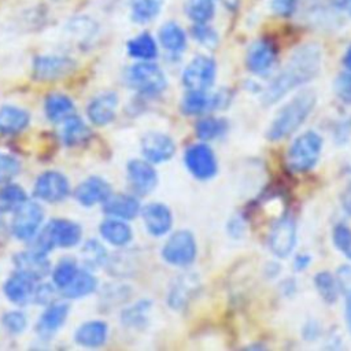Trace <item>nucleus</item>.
Here are the masks:
<instances>
[{
    "label": "nucleus",
    "mask_w": 351,
    "mask_h": 351,
    "mask_svg": "<svg viewBox=\"0 0 351 351\" xmlns=\"http://www.w3.org/2000/svg\"><path fill=\"white\" fill-rule=\"evenodd\" d=\"M228 122L226 119L222 118H203L200 121H197L195 130H196V136L203 140V141H210L214 138H218L221 136H223L228 132Z\"/></svg>",
    "instance_id": "2f4dec72"
},
{
    "label": "nucleus",
    "mask_w": 351,
    "mask_h": 351,
    "mask_svg": "<svg viewBox=\"0 0 351 351\" xmlns=\"http://www.w3.org/2000/svg\"><path fill=\"white\" fill-rule=\"evenodd\" d=\"M336 8L347 12L351 16V0H333Z\"/></svg>",
    "instance_id": "8fccbe9b"
},
{
    "label": "nucleus",
    "mask_w": 351,
    "mask_h": 351,
    "mask_svg": "<svg viewBox=\"0 0 351 351\" xmlns=\"http://www.w3.org/2000/svg\"><path fill=\"white\" fill-rule=\"evenodd\" d=\"M158 36L160 45L170 52H182L186 47V34L176 22L165 23Z\"/></svg>",
    "instance_id": "cd10ccee"
},
{
    "label": "nucleus",
    "mask_w": 351,
    "mask_h": 351,
    "mask_svg": "<svg viewBox=\"0 0 351 351\" xmlns=\"http://www.w3.org/2000/svg\"><path fill=\"white\" fill-rule=\"evenodd\" d=\"M117 106H118L117 95L112 92H107L92 99L86 112L92 123L97 126H104L114 119Z\"/></svg>",
    "instance_id": "412c9836"
},
{
    "label": "nucleus",
    "mask_w": 351,
    "mask_h": 351,
    "mask_svg": "<svg viewBox=\"0 0 351 351\" xmlns=\"http://www.w3.org/2000/svg\"><path fill=\"white\" fill-rule=\"evenodd\" d=\"M106 258H107L106 250L99 241L89 240L84 244L82 259L88 269H95V267L101 266L106 262Z\"/></svg>",
    "instance_id": "4c0bfd02"
},
{
    "label": "nucleus",
    "mask_w": 351,
    "mask_h": 351,
    "mask_svg": "<svg viewBox=\"0 0 351 351\" xmlns=\"http://www.w3.org/2000/svg\"><path fill=\"white\" fill-rule=\"evenodd\" d=\"M298 7V0H270V10L273 14L281 18H289L293 15Z\"/></svg>",
    "instance_id": "c03bdc74"
},
{
    "label": "nucleus",
    "mask_w": 351,
    "mask_h": 351,
    "mask_svg": "<svg viewBox=\"0 0 351 351\" xmlns=\"http://www.w3.org/2000/svg\"><path fill=\"white\" fill-rule=\"evenodd\" d=\"M100 234L101 237L117 247H122L126 245L130 240H132V228L126 223L125 219H119V218H108L106 221H103L100 223Z\"/></svg>",
    "instance_id": "393cba45"
},
{
    "label": "nucleus",
    "mask_w": 351,
    "mask_h": 351,
    "mask_svg": "<svg viewBox=\"0 0 351 351\" xmlns=\"http://www.w3.org/2000/svg\"><path fill=\"white\" fill-rule=\"evenodd\" d=\"M185 11L195 23H207L215 14L214 0H188Z\"/></svg>",
    "instance_id": "c9c22d12"
},
{
    "label": "nucleus",
    "mask_w": 351,
    "mask_h": 351,
    "mask_svg": "<svg viewBox=\"0 0 351 351\" xmlns=\"http://www.w3.org/2000/svg\"><path fill=\"white\" fill-rule=\"evenodd\" d=\"M108 336V326L104 321H88L82 324L74 335V340L77 344L82 347H100L106 343Z\"/></svg>",
    "instance_id": "b1692460"
},
{
    "label": "nucleus",
    "mask_w": 351,
    "mask_h": 351,
    "mask_svg": "<svg viewBox=\"0 0 351 351\" xmlns=\"http://www.w3.org/2000/svg\"><path fill=\"white\" fill-rule=\"evenodd\" d=\"M14 263L16 271L33 278L34 281H40L45 278L51 271V263L47 258V254L29 250L22 251L14 256Z\"/></svg>",
    "instance_id": "f3484780"
},
{
    "label": "nucleus",
    "mask_w": 351,
    "mask_h": 351,
    "mask_svg": "<svg viewBox=\"0 0 351 351\" xmlns=\"http://www.w3.org/2000/svg\"><path fill=\"white\" fill-rule=\"evenodd\" d=\"M341 204H343V210L351 215V188H348L341 197Z\"/></svg>",
    "instance_id": "09e8293b"
},
{
    "label": "nucleus",
    "mask_w": 351,
    "mask_h": 351,
    "mask_svg": "<svg viewBox=\"0 0 351 351\" xmlns=\"http://www.w3.org/2000/svg\"><path fill=\"white\" fill-rule=\"evenodd\" d=\"M322 144V137L314 130L299 134L288 148V167L295 173H304L311 170L319 159Z\"/></svg>",
    "instance_id": "20e7f679"
},
{
    "label": "nucleus",
    "mask_w": 351,
    "mask_h": 351,
    "mask_svg": "<svg viewBox=\"0 0 351 351\" xmlns=\"http://www.w3.org/2000/svg\"><path fill=\"white\" fill-rule=\"evenodd\" d=\"M44 219V210L37 202L26 200L14 211L11 230L19 240H32L40 230Z\"/></svg>",
    "instance_id": "0eeeda50"
},
{
    "label": "nucleus",
    "mask_w": 351,
    "mask_h": 351,
    "mask_svg": "<svg viewBox=\"0 0 351 351\" xmlns=\"http://www.w3.org/2000/svg\"><path fill=\"white\" fill-rule=\"evenodd\" d=\"M128 53L137 60H152L158 55V45L149 33H141L128 43Z\"/></svg>",
    "instance_id": "c756f323"
},
{
    "label": "nucleus",
    "mask_w": 351,
    "mask_h": 351,
    "mask_svg": "<svg viewBox=\"0 0 351 351\" xmlns=\"http://www.w3.org/2000/svg\"><path fill=\"white\" fill-rule=\"evenodd\" d=\"M333 89L336 96L341 101L351 103V71L350 70H346L336 77Z\"/></svg>",
    "instance_id": "37998d69"
},
{
    "label": "nucleus",
    "mask_w": 351,
    "mask_h": 351,
    "mask_svg": "<svg viewBox=\"0 0 351 351\" xmlns=\"http://www.w3.org/2000/svg\"><path fill=\"white\" fill-rule=\"evenodd\" d=\"M143 221L145 229L152 236H163L166 234L173 225V215L167 206L162 203H149L144 208H141Z\"/></svg>",
    "instance_id": "6ab92c4d"
},
{
    "label": "nucleus",
    "mask_w": 351,
    "mask_h": 351,
    "mask_svg": "<svg viewBox=\"0 0 351 351\" xmlns=\"http://www.w3.org/2000/svg\"><path fill=\"white\" fill-rule=\"evenodd\" d=\"M81 237L82 229L78 223L70 219H52L33 237V250L47 254L55 247L70 248L77 245Z\"/></svg>",
    "instance_id": "7ed1b4c3"
},
{
    "label": "nucleus",
    "mask_w": 351,
    "mask_h": 351,
    "mask_svg": "<svg viewBox=\"0 0 351 351\" xmlns=\"http://www.w3.org/2000/svg\"><path fill=\"white\" fill-rule=\"evenodd\" d=\"M111 193H112L111 186L106 180L97 176H92L84 180L75 188L74 197L80 204L85 207H90L99 203H104L111 196Z\"/></svg>",
    "instance_id": "a211bd4d"
},
{
    "label": "nucleus",
    "mask_w": 351,
    "mask_h": 351,
    "mask_svg": "<svg viewBox=\"0 0 351 351\" xmlns=\"http://www.w3.org/2000/svg\"><path fill=\"white\" fill-rule=\"evenodd\" d=\"M7 299L15 304H25L33 300L36 291V281L19 271L14 273L7 278L3 287Z\"/></svg>",
    "instance_id": "aec40b11"
},
{
    "label": "nucleus",
    "mask_w": 351,
    "mask_h": 351,
    "mask_svg": "<svg viewBox=\"0 0 351 351\" xmlns=\"http://www.w3.org/2000/svg\"><path fill=\"white\" fill-rule=\"evenodd\" d=\"M97 287V278L89 270H78L73 281L63 288V295L69 299H80L92 293Z\"/></svg>",
    "instance_id": "c85d7f7f"
},
{
    "label": "nucleus",
    "mask_w": 351,
    "mask_h": 351,
    "mask_svg": "<svg viewBox=\"0 0 351 351\" xmlns=\"http://www.w3.org/2000/svg\"><path fill=\"white\" fill-rule=\"evenodd\" d=\"M141 151L148 162L162 163L173 158L176 154V144L170 136L159 132H151L143 137Z\"/></svg>",
    "instance_id": "dca6fc26"
},
{
    "label": "nucleus",
    "mask_w": 351,
    "mask_h": 351,
    "mask_svg": "<svg viewBox=\"0 0 351 351\" xmlns=\"http://www.w3.org/2000/svg\"><path fill=\"white\" fill-rule=\"evenodd\" d=\"M223 93H210L207 90H188L181 101V110L186 115H202L214 111L225 104Z\"/></svg>",
    "instance_id": "4468645a"
},
{
    "label": "nucleus",
    "mask_w": 351,
    "mask_h": 351,
    "mask_svg": "<svg viewBox=\"0 0 351 351\" xmlns=\"http://www.w3.org/2000/svg\"><path fill=\"white\" fill-rule=\"evenodd\" d=\"M267 243L276 256H289L296 244V223L293 218L285 215L284 218L278 219L269 233Z\"/></svg>",
    "instance_id": "9d476101"
},
{
    "label": "nucleus",
    "mask_w": 351,
    "mask_h": 351,
    "mask_svg": "<svg viewBox=\"0 0 351 351\" xmlns=\"http://www.w3.org/2000/svg\"><path fill=\"white\" fill-rule=\"evenodd\" d=\"M163 0H133L130 4L132 19L137 23L151 22L162 10Z\"/></svg>",
    "instance_id": "72a5a7b5"
},
{
    "label": "nucleus",
    "mask_w": 351,
    "mask_h": 351,
    "mask_svg": "<svg viewBox=\"0 0 351 351\" xmlns=\"http://www.w3.org/2000/svg\"><path fill=\"white\" fill-rule=\"evenodd\" d=\"M276 58V45L267 38H258L250 45L247 51L245 66L252 74L263 75L271 70Z\"/></svg>",
    "instance_id": "f8f14e48"
},
{
    "label": "nucleus",
    "mask_w": 351,
    "mask_h": 351,
    "mask_svg": "<svg viewBox=\"0 0 351 351\" xmlns=\"http://www.w3.org/2000/svg\"><path fill=\"white\" fill-rule=\"evenodd\" d=\"M53 295H55V291L51 284H41L36 287L33 300L40 304H49L53 302Z\"/></svg>",
    "instance_id": "49530a36"
},
{
    "label": "nucleus",
    "mask_w": 351,
    "mask_h": 351,
    "mask_svg": "<svg viewBox=\"0 0 351 351\" xmlns=\"http://www.w3.org/2000/svg\"><path fill=\"white\" fill-rule=\"evenodd\" d=\"M223 7H226L228 10H236L239 7L240 0H218Z\"/></svg>",
    "instance_id": "3c124183"
},
{
    "label": "nucleus",
    "mask_w": 351,
    "mask_h": 351,
    "mask_svg": "<svg viewBox=\"0 0 351 351\" xmlns=\"http://www.w3.org/2000/svg\"><path fill=\"white\" fill-rule=\"evenodd\" d=\"M322 53L318 45L304 44L295 49L285 67L270 81L262 93V103L271 106L291 90L310 82L319 73Z\"/></svg>",
    "instance_id": "f257e3e1"
},
{
    "label": "nucleus",
    "mask_w": 351,
    "mask_h": 351,
    "mask_svg": "<svg viewBox=\"0 0 351 351\" xmlns=\"http://www.w3.org/2000/svg\"><path fill=\"white\" fill-rule=\"evenodd\" d=\"M336 280L340 288V293L351 300V265L340 266L336 271Z\"/></svg>",
    "instance_id": "a18cd8bd"
},
{
    "label": "nucleus",
    "mask_w": 351,
    "mask_h": 351,
    "mask_svg": "<svg viewBox=\"0 0 351 351\" xmlns=\"http://www.w3.org/2000/svg\"><path fill=\"white\" fill-rule=\"evenodd\" d=\"M310 262H311L310 255H307V254H299V255H296V258H295V261H293V267L300 271V270L307 269L308 265H310Z\"/></svg>",
    "instance_id": "de8ad7c7"
},
{
    "label": "nucleus",
    "mask_w": 351,
    "mask_h": 351,
    "mask_svg": "<svg viewBox=\"0 0 351 351\" xmlns=\"http://www.w3.org/2000/svg\"><path fill=\"white\" fill-rule=\"evenodd\" d=\"M90 136V130L86 126V123L78 118L77 115H71L67 119L63 121V129H62V140L67 145H78L86 141V138Z\"/></svg>",
    "instance_id": "7c9ffc66"
},
{
    "label": "nucleus",
    "mask_w": 351,
    "mask_h": 351,
    "mask_svg": "<svg viewBox=\"0 0 351 351\" xmlns=\"http://www.w3.org/2000/svg\"><path fill=\"white\" fill-rule=\"evenodd\" d=\"M21 171L19 160L10 155L0 152V185L8 184L12 178H15Z\"/></svg>",
    "instance_id": "58836bf2"
},
{
    "label": "nucleus",
    "mask_w": 351,
    "mask_h": 351,
    "mask_svg": "<svg viewBox=\"0 0 351 351\" xmlns=\"http://www.w3.org/2000/svg\"><path fill=\"white\" fill-rule=\"evenodd\" d=\"M77 273H78V267H77L75 261H73L70 258H64L53 269L52 281L58 288L63 289L73 281V278L75 277Z\"/></svg>",
    "instance_id": "e433bc0d"
},
{
    "label": "nucleus",
    "mask_w": 351,
    "mask_h": 351,
    "mask_svg": "<svg viewBox=\"0 0 351 351\" xmlns=\"http://www.w3.org/2000/svg\"><path fill=\"white\" fill-rule=\"evenodd\" d=\"M3 326L12 335L22 333L27 326V318L22 311L12 310L3 315Z\"/></svg>",
    "instance_id": "a19ab883"
},
{
    "label": "nucleus",
    "mask_w": 351,
    "mask_h": 351,
    "mask_svg": "<svg viewBox=\"0 0 351 351\" xmlns=\"http://www.w3.org/2000/svg\"><path fill=\"white\" fill-rule=\"evenodd\" d=\"M192 36L195 37L196 41H199L202 45L207 48H213L218 43L217 32L207 23H195L192 29Z\"/></svg>",
    "instance_id": "79ce46f5"
},
{
    "label": "nucleus",
    "mask_w": 351,
    "mask_h": 351,
    "mask_svg": "<svg viewBox=\"0 0 351 351\" xmlns=\"http://www.w3.org/2000/svg\"><path fill=\"white\" fill-rule=\"evenodd\" d=\"M128 181L130 188L137 195L152 192L158 184V174L151 162L147 159H133L126 167Z\"/></svg>",
    "instance_id": "ddd939ff"
},
{
    "label": "nucleus",
    "mask_w": 351,
    "mask_h": 351,
    "mask_svg": "<svg viewBox=\"0 0 351 351\" xmlns=\"http://www.w3.org/2000/svg\"><path fill=\"white\" fill-rule=\"evenodd\" d=\"M347 317H348V324L351 328V300H348V308H347Z\"/></svg>",
    "instance_id": "864d4df0"
},
{
    "label": "nucleus",
    "mask_w": 351,
    "mask_h": 351,
    "mask_svg": "<svg viewBox=\"0 0 351 351\" xmlns=\"http://www.w3.org/2000/svg\"><path fill=\"white\" fill-rule=\"evenodd\" d=\"M185 166L197 180H210L218 171V163L214 151L206 143L191 145L185 151Z\"/></svg>",
    "instance_id": "1a4fd4ad"
},
{
    "label": "nucleus",
    "mask_w": 351,
    "mask_h": 351,
    "mask_svg": "<svg viewBox=\"0 0 351 351\" xmlns=\"http://www.w3.org/2000/svg\"><path fill=\"white\" fill-rule=\"evenodd\" d=\"M75 63L66 56H38L33 64V74L40 81H55L73 71Z\"/></svg>",
    "instance_id": "2eb2a0df"
},
{
    "label": "nucleus",
    "mask_w": 351,
    "mask_h": 351,
    "mask_svg": "<svg viewBox=\"0 0 351 351\" xmlns=\"http://www.w3.org/2000/svg\"><path fill=\"white\" fill-rule=\"evenodd\" d=\"M27 200L26 192L15 184H4L0 188V214L15 211Z\"/></svg>",
    "instance_id": "473e14b6"
},
{
    "label": "nucleus",
    "mask_w": 351,
    "mask_h": 351,
    "mask_svg": "<svg viewBox=\"0 0 351 351\" xmlns=\"http://www.w3.org/2000/svg\"><path fill=\"white\" fill-rule=\"evenodd\" d=\"M140 210V202L134 196L125 193H111V196L103 203V211L106 214L125 221L133 219L136 215H138Z\"/></svg>",
    "instance_id": "4be33fe9"
},
{
    "label": "nucleus",
    "mask_w": 351,
    "mask_h": 351,
    "mask_svg": "<svg viewBox=\"0 0 351 351\" xmlns=\"http://www.w3.org/2000/svg\"><path fill=\"white\" fill-rule=\"evenodd\" d=\"M128 84L143 95H158L165 90L167 81L163 70L151 60H140L128 70Z\"/></svg>",
    "instance_id": "39448f33"
},
{
    "label": "nucleus",
    "mask_w": 351,
    "mask_h": 351,
    "mask_svg": "<svg viewBox=\"0 0 351 351\" xmlns=\"http://www.w3.org/2000/svg\"><path fill=\"white\" fill-rule=\"evenodd\" d=\"M69 304L63 302H52L41 314L37 322V332L43 336H49L63 326L69 315Z\"/></svg>",
    "instance_id": "5701e85b"
},
{
    "label": "nucleus",
    "mask_w": 351,
    "mask_h": 351,
    "mask_svg": "<svg viewBox=\"0 0 351 351\" xmlns=\"http://www.w3.org/2000/svg\"><path fill=\"white\" fill-rule=\"evenodd\" d=\"M332 240L337 251L351 259V229L344 223L336 225L332 232Z\"/></svg>",
    "instance_id": "ea45409f"
},
{
    "label": "nucleus",
    "mask_w": 351,
    "mask_h": 351,
    "mask_svg": "<svg viewBox=\"0 0 351 351\" xmlns=\"http://www.w3.org/2000/svg\"><path fill=\"white\" fill-rule=\"evenodd\" d=\"M317 103L314 90L304 89L288 100L276 114L267 128L266 137L270 141H278L293 134L313 112Z\"/></svg>",
    "instance_id": "f03ea898"
},
{
    "label": "nucleus",
    "mask_w": 351,
    "mask_h": 351,
    "mask_svg": "<svg viewBox=\"0 0 351 351\" xmlns=\"http://www.w3.org/2000/svg\"><path fill=\"white\" fill-rule=\"evenodd\" d=\"M197 254L195 236L186 230L174 232L163 245L162 255L165 261L173 266H188L191 265Z\"/></svg>",
    "instance_id": "423d86ee"
},
{
    "label": "nucleus",
    "mask_w": 351,
    "mask_h": 351,
    "mask_svg": "<svg viewBox=\"0 0 351 351\" xmlns=\"http://www.w3.org/2000/svg\"><path fill=\"white\" fill-rule=\"evenodd\" d=\"M343 64L346 66L347 70L351 71V45L348 47V49L344 53V58H343Z\"/></svg>",
    "instance_id": "603ef678"
},
{
    "label": "nucleus",
    "mask_w": 351,
    "mask_h": 351,
    "mask_svg": "<svg viewBox=\"0 0 351 351\" xmlns=\"http://www.w3.org/2000/svg\"><path fill=\"white\" fill-rule=\"evenodd\" d=\"M217 64L213 58L199 55L193 58L182 73V84L188 90H207L215 81Z\"/></svg>",
    "instance_id": "6e6552de"
},
{
    "label": "nucleus",
    "mask_w": 351,
    "mask_h": 351,
    "mask_svg": "<svg viewBox=\"0 0 351 351\" xmlns=\"http://www.w3.org/2000/svg\"><path fill=\"white\" fill-rule=\"evenodd\" d=\"M45 114L52 122H63L74 112L73 100L62 93H52L45 99Z\"/></svg>",
    "instance_id": "bb28decb"
},
{
    "label": "nucleus",
    "mask_w": 351,
    "mask_h": 351,
    "mask_svg": "<svg viewBox=\"0 0 351 351\" xmlns=\"http://www.w3.org/2000/svg\"><path fill=\"white\" fill-rule=\"evenodd\" d=\"M70 186L67 178L59 171H45L40 174L34 182V196L48 203L63 200L69 195Z\"/></svg>",
    "instance_id": "9b49d317"
},
{
    "label": "nucleus",
    "mask_w": 351,
    "mask_h": 351,
    "mask_svg": "<svg viewBox=\"0 0 351 351\" xmlns=\"http://www.w3.org/2000/svg\"><path fill=\"white\" fill-rule=\"evenodd\" d=\"M30 121L27 111L14 107L4 106L0 108V133L3 134H16L22 132Z\"/></svg>",
    "instance_id": "a878e982"
},
{
    "label": "nucleus",
    "mask_w": 351,
    "mask_h": 351,
    "mask_svg": "<svg viewBox=\"0 0 351 351\" xmlns=\"http://www.w3.org/2000/svg\"><path fill=\"white\" fill-rule=\"evenodd\" d=\"M314 285L319 296L326 303H335L337 300L340 288H339L336 276L330 274L329 271H318L314 276Z\"/></svg>",
    "instance_id": "f704fd0d"
}]
</instances>
